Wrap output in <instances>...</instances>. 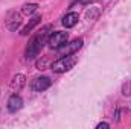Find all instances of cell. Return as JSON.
<instances>
[{"label": "cell", "instance_id": "4fadbf2b", "mask_svg": "<svg viewBox=\"0 0 131 129\" xmlns=\"http://www.w3.org/2000/svg\"><path fill=\"white\" fill-rule=\"evenodd\" d=\"M79 2H81V3H82V5H87V3H90V2H92V0H79Z\"/></svg>", "mask_w": 131, "mask_h": 129}, {"label": "cell", "instance_id": "7c38bea8", "mask_svg": "<svg viewBox=\"0 0 131 129\" xmlns=\"http://www.w3.org/2000/svg\"><path fill=\"white\" fill-rule=\"evenodd\" d=\"M98 129H102V128H110V125L108 123H99L98 126H96Z\"/></svg>", "mask_w": 131, "mask_h": 129}, {"label": "cell", "instance_id": "277c9868", "mask_svg": "<svg viewBox=\"0 0 131 129\" xmlns=\"http://www.w3.org/2000/svg\"><path fill=\"white\" fill-rule=\"evenodd\" d=\"M67 40H69V35L67 32H53L50 36H49V40H47V44H49V47L50 49H60L63 44L67 43Z\"/></svg>", "mask_w": 131, "mask_h": 129}, {"label": "cell", "instance_id": "8992f818", "mask_svg": "<svg viewBox=\"0 0 131 129\" xmlns=\"http://www.w3.org/2000/svg\"><path fill=\"white\" fill-rule=\"evenodd\" d=\"M25 84H26V79H25V76L23 74H15L14 78H12V81H11V90H12V93H18L23 87H25Z\"/></svg>", "mask_w": 131, "mask_h": 129}, {"label": "cell", "instance_id": "52a82bcc", "mask_svg": "<svg viewBox=\"0 0 131 129\" xmlns=\"http://www.w3.org/2000/svg\"><path fill=\"white\" fill-rule=\"evenodd\" d=\"M21 106H23V100H21L20 96L12 94V96L9 97V100H8V109L11 112H17L18 109H21Z\"/></svg>", "mask_w": 131, "mask_h": 129}, {"label": "cell", "instance_id": "5b68a950", "mask_svg": "<svg viewBox=\"0 0 131 129\" xmlns=\"http://www.w3.org/2000/svg\"><path fill=\"white\" fill-rule=\"evenodd\" d=\"M50 79L46 78V76H41V78H35L32 81V88L35 91H44L50 87Z\"/></svg>", "mask_w": 131, "mask_h": 129}, {"label": "cell", "instance_id": "7a4b0ae2", "mask_svg": "<svg viewBox=\"0 0 131 129\" xmlns=\"http://www.w3.org/2000/svg\"><path fill=\"white\" fill-rule=\"evenodd\" d=\"M75 64H76V58L72 56V55H69V56H63L58 61H55L53 64L50 65V68L55 73H64V71H69Z\"/></svg>", "mask_w": 131, "mask_h": 129}, {"label": "cell", "instance_id": "3957f363", "mask_svg": "<svg viewBox=\"0 0 131 129\" xmlns=\"http://www.w3.org/2000/svg\"><path fill=\"white\" fill-rule=\"evenodd\" d=\"M82 40L79 38V40H73V41H70V43H66L63 44L60 49H58V53H60V56H69V55H75L81 47H82Z\"/></svg>", "mask_w": 131, "mask_h": 129}, {"label": "cell", "instance_id": "8fae6325", "mask_svg": "<svg viewBox=\"0 0 131 129\" xmlns=\"http://www.w3.org/2000/svg\"><path fill=\"white\" fill-rule=\"evenodd\" d=\"M37 8H38V5H37V3H26V5L23 6V14L29 15V14H32V12L37 11Z\"/></svg>", "mask_w": 131, "mask_h": 129}, {"label": "cell", "instance_id": "ba28073f", "mask_svg": "<svg viewBox=\"0 0 131 129\" xmlns=\"http://www.w3.org/2000/svg\"><path fill=\"white\" fill-rule=\"evenodd\" d=\"M21 24V17L17 14V12H11L9 14V17H8V20H6V26H8V29H11V31H17V28Z\"/></svg>", "mask_w": 131, "mask_h": 129}, {"label": "cell", "instance_id": "6da1fadb", "mask_svg": "<svg viewBox=\"0 0 131 129\" xmlns=\"http://www.w3.org/2000/svg\"><path fill=\"white\" fill-rule=\"evenodd\" d=\"M47 29H49V28H46L44 31L38 32L32 40L29 41V46H28V49H26V58H28V59L35 58V56L38 55V52L41 50V47H43V44H44V41H46V38H47Z\"/></svg>", "mask_w": 131, "mask_h": 129}, {"label": "cell", "instance_id": "9c48e42d", "mask_svg": "<svg viewBox=\"0 0 131 129\" xmlns=\"http://www.w3.org/2000/svg\"><path fill=\"white\" fill-rule=\"evenodd\" d=\"M78 20H79V15L76 12H69V14H66L64 18H63V24L66 28H73L78 23Z\"/></svg>", "mask_w": 131, "mask_h": 129}, {"label": "cell", "instance_id": "30bf717a", "mask_svg": "<svg viewBox=\"0 0 131 129\" xmlns=\"http://www.w3.org/2000/svg\"><path fill=\"white\" fill-rule=\"evenodd\" d=\"M40 21H41V15H35V17H32V18H31V21H29V23H28V24L21 29V32H20V33H21L23 36L29 35V32L32 31V29L37 26V24H38V23H40Z\"/></svg>", "mask_w": 131, "mask_h": 129}]
</instances>
